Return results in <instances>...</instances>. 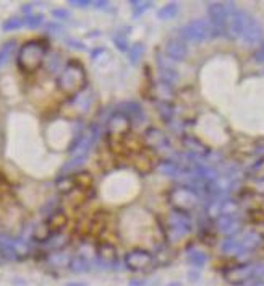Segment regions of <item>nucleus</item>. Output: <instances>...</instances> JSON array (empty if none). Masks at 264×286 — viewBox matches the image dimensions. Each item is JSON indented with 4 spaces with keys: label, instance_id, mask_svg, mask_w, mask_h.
<instances>
[{
    "label": "nucleus",
    "instance_id": "nucleus-1",
    "mask_svg": "<svg viewBox=\"0 0 264 286\" xmlns=\"http://www.w3.org/2000/svg\"><path fill=\"white\" fill-rule=\"evenodd\" d=\"M45 54H47V44L39 39L28 41L18 50V67L25 73L38 72L43 65Z\"/></svg>",
    "mask_w": 264,
    "mask_h": 286
},
{
    "label": "nucleus",
    "instance_id": "nucleus-2",
    "mask_svg": "<svg viewBox=\"0 0 264 286\" xmlns=\"http://www.w3.org/2000/svg\"><path fill=\"white\" fill-rule=\"evenodd\" d=\"M59 90L65 95H78L86 86V72L81 64L70 62L57 78Z\"/></svg>",
    "mask_w": 264,
    "mask_h": 286
},
{
    "label": "nucleus",
    "instance_id": "nucleus-3",
    "mask_svg": "<svg viewBox=\"0 0 264 286\" xmlns=\"http://www.w3.org/2000/svg\"><path fill=\"white\" fill-rule=\"evenodd\" d=\"M214 34V28L206 20H194L180 30V39L190 43H203Z\"/></svg>",
    "mask_w": 264,
    "mask_h": 286
},
{
    "label": "nucleus",
    "instance_id": "nucleus-4",
    "mask_svg": "<svg viewBox=\"0 0 264 286\" xmlns=\"http://www.w3.org/2000/svg\"><path fill=\"white\" fill-rule=\"evenodd\" d=\"M169 202L177 211H182V213H185V211L193 210L194 207L198 205V195L190 187L177 186V187H174L172 191H170Z\"/></svg>",
    "mask_w": 264,
    "mask_h": 286
},
{
    "label": "nucleus",
    "instance_id": "nucleus-5",
    "mask_svg": "<svg viewBox=\"0 0 264 286\" xmlns=\"http://www.w3.org/2000/svg\"><path fill=\"white\" fill-rule=\"evenodd\" d=\"M0 254L8 260H16L26 257L29 254V249L25 242L15 241V239L0 234Z\"/></svg>",
    "mask_w": 264,
    "mask_h": 286
},
{
    "label": "nucleus",
    "instance_id": "nucleus-6",
    "mask_svg": "<svg viewBox=\"0 0 264 286\" xmlns=\"http://www.w3.org/2000/svg\"><path fill=\"white\" fill-rule=\"evenodd\" d=\"M188 231H190V223L183 216L182 211L175 210L172 215L167 216V221H165V233H167V238L175 241V239H180Z\"/></svg>",
    "mask_w": 264,
    "mask_h": 286
},
{
    "label": "nucleus",
    "instance_id": "nucleus-7",
    "mask_svg": "<svg viewBox=\"0 0 264 286\" xmlns=\"http://www.w3.org/2000/svg\"><path fill=\"white\" fill-rule=\"evenodd\" d=\"M152 264V254L146 249H132L125 255V265L132 271H143Z\"/></svg>",
    "mask_w": 264,
    "mask_h": 286
},
{
    "label": "nucleus",
    "instance_id": "nucleus-8",
    "mask_svg": "<svg viewBox=\"0 0 264 286\" xmlns=\"http://www.w3.org/2000/svg\"><path fill=\"white\" fill-rule=\"evenodd\" d=\"M130 127H132V121H130L128 116H125L123 112H117L110 117L109 126H107V132L112 138H122L127 137L130 132Z\"/></svg>",
    "mask_w": 264,
    "mask_h": 286
},
{
    "label": "nucleus",
    "instance_id": "nucleus-9",
    "mask_svg": "<svg viewBox=\"0 0 264 286\" xmlns=\"http://www.w3.org/2000/svg\"><path fill=\"white\" fill-rule=\"evenodd\" d=\"M256 276V267L254 265H240L235 267L227 273V280L232 285H243Z\"/></svg>",
    "mask_w": 264,
    "mask_h": 286
},
{
    "label": "nucleus",
    "instance_id": "nucleus-10",
    "mask_svg": "<svg viewBox=\"0 0 264 286\" xmlns=\"http://www.w3.org/2000/svg\"><path fill=\"white\" fill-rule=\"evenodd\" d=\"M96 255H97V262L103 267L112 269V267L117 265V249L114 247V244L101 242L99 246H97Z\"/></svg>",
    "mask_w": 264,
    "mask_h": 286
},
{
    "label": "nucleus",
    "instance_id": "nucleus-11",
    "mask_svg": "<svg viewBox=\"0 0 264 286\" xmlns=\"http://www.w3.org/2000/svg\"><path fill=\"white\" fill-rule=\"evenodd\" d=\"M229 10L222 3H214L209 7V15H211V25L214 31H224L227 25V18H229Z\"/></svg>",
    "mask_w": 264,
    "mask_h": 286
},
{
    "label": "nucleus",
    "instance_id": "nucleus-12",
    "mask_svg": "<svg viewBox=\"0 0 264 286\" xmlns=\"http://www.w3.org/2000/svg\"><path fill=\"white\" fill-rule=\"evenodd\" d=\"M145 140H146V145H149L151 148H156V150L169 148V145H170L169 138L164 135V132H161L159 128H156V127H149L145 132Z\"/></svg>",
    "mask_w": 264,
    "mask_h": 286
},
{
    "label": "nucleus",
    "instance_id": "nucleus-13",
    "mask_svg": "<svg viewBox=\"0 0 264 286\" xmlns=\"http://www.w3.org/2000/svg\"><path fill=\"white\" fill-rule=\"evenodd\" d=\"M187 44L182 39H170L167 44H165V54L167 57H170L172 61H183L187 57Z\"/></svg>",
    "mask_w": 264,
    "mask_h": 286
},
{
    "label": "nucleus",
    "instance_id": "nucleus-14",
    "mask_svg": "<svg viewBox=\"0 0 264 286\" xmlns=\"http://www.w3.org/2000/svg\"><path fill=\"white\" fill-rule=\"evenodd\" d=\"M263 36V30L261 26L258 25V21L251 16H247V21H245V28H243V34L242 38L247 41V43H258Z\"/></svg>",
    "mask_w": 264,
    "mask_h": 286
},
{
    "label": "nucleus",
    "instance_id": "nucleus-15",
    "mask_svg": "<svg viewBox=\"0 0 264 286\" xmlns=\"http://www.w3.org/2000/svg\"><path fill=\"white\" fill-rule=\"evenodd\" d=\"M68 223V218H67V215L63 213V211H54L52 215L49 216V220H47V228L50 229V233H52V236L54 234H59L62 229L67 226Z\"/></svg>",
    "mask_w": 264,
    "mask_h": 286
},
{
    "label": "nucleus",
    "instance_id": "nucleus-16",
    "mask_svg": "<svg viewBox=\"0 0 264 286\" xmlns=\"http://www.w3.org/2000/svg\"><path fill=\"white\" fill-rule=\"evenodd\" d=\"M73 184H75V189H80V191L86 192L88 189H91L92 186V176L89 173H76L75 176H72Z\"/></svg>",
    "mask_w": 264,
    "mask_h": 286
},
{
    "label": "nucleus",
    "instance_id": "nucleus-17",
    "mask_svg": "<svg viewBox=\"0 0 264 286\" xmlns=\"http://www.w3.org/2000/svg\"><path fill=\"white\" fill-rule=\"evenodd\" d=\"M263 242V239L259 234L256 233H249L243 238V241L240 242V249H245V251H253V249L259 247V244Z\"/></svg>",
    "mask_w": 264,
    "mask_h": 286
},
{
    "label": "nucleus",
    "instance_id": "nucleus-18",
    "mask_svg": "<svg viewBox=\"0 0 264 286\" xmlns=\"http://www.w3.org/2000/svg\"><path fill=\"white\" fill-rule=\"evenodd\" d=\"M123 114L125 116L130 117V121H143V117H145V114H143V111L140 108V104H135V103H128L125 104V109H123Z\"/></svg>",
    "mask_w": 264,
    "mask_h": 286
},
{
    "label": "nucleus",
    "instance_id": "nucleus-19",
    "mask_svg": "<svg viewBox=\"0 0 264 286\" xmlns=\"http://www.w3.org/2000/svg\"><path fill=\"white\" fill-rule=\"evenodd\" d=\"M70 269L73 271H86L88 269H89V260L83 255L73 257V259L70 260Z\"/></svg>",
    "mask_w": 264,
    "mask_h": 286
},
{
    "label": "nucleus",
    "instance_id": "nucleus-20",
    "mask_svg": "<svg viewBox=\"0 0 264 286\" xmlns=\"http://www.w3.org/2000/svg\"><path fill=\"white\" fill-rule=\"evenodd\" d=\"M178 12V5L177 3H167V5H164L157 13V16L161 18V20H170V18H174L177 15Z\"/></svg>",
    "mask_w": 264,
    "mask_h": 286
},
{
    "label": "nucleus",
    "instance_id": "nucleus-21",
    "mask_svg": "<svg viewBox=\"0 0 264 286\" xmlns=\"http://www.w3.org/2000/svg\"><path fill=\"white\" fill-rule=\"evenodd\" d=\"M32 236H34L36 241L43 242V241H47L49 238H52V233H50V229L47 228V224L43 223L34 229V234H32Z\"/></svg>",
    "mask_w": 264,
    "mask_h": 286
},
{
    "label": "nucleus",
    "instance_id": "nucleus-22",
    "mask_svg": "<svg viewBox=\"0 0 264 286\" xmlns=\"http://www.w3.org/2000/svg\"><path fill=\"white\" fill-rule=\"evenodd\" d=\"M156 93L159 95V98L162 99V103H167L169 98L172 95V88H170V83H165V81H161L159 85H157V88H156Z\"/></svg>",
    "mask_w": 264,
    "mask_h": 286
},
{
    "label": "nucleus",
    "instance_id": "nucleus-23",
    "mask_svg": "<svg viewBox=\"0 0 264 286\" xmlns=\"http://www.w3.org/2000/svg\"><path fill=\"white\" fill-rule=\"evenodd\" d=\"M188 260L191 265H196V267H203L206 264V255L200 251H193L191 254L188 255Z\"/></svg>",
    "mask_w": 264,
    "mask_h": 286
},
{
    "label": "nucleus",
    "instance_id": "nucleus-24",
    "mask_svg": "<svg viewBox=\"0 0 264 286\" xmlns=\"http://www.w3.org/2000/svg\"><path fill=\"white\" fill-rule=\"evenodd\" d=\"M159 114H161L162 121L169 122L170 119H172V116H174V109H172V106H170L169 103H161V104H159Z\"/></svg>",
    "mask_w": 264,
    "mask_h": 286
},
{
    "label": "nucleus",
    "instance_id": "nucleus-25",
    "mask_svg": "<svg viewBox=\"0 0 264 286\" xmlns=\"http://www.w3.org/2000/svg\"><path fill=\"white\" fill-rule=\"evenodd\" d=\"M25 25V18H20V16H13L10 20H7L3 23V30L5 31H10V30H16V28H20Z\"/></svg>",
    "mask_w": 264,
    "mask_h": 286
},
{
    "label": "nucleus",
    "instance_id": "nucleus-26",
    "mask_svg": "<svg viewBox=\"0 0 264 286\" xmlns=\"http://www.w3.org/2000/svg\"><path fill=\"white\" fill-rule=\"evenodd\" d=\"M13 49H15V43H13V41L7 43L2 49H0V65H2L3 62L8 61V57H10V54H12Z\"/></svg>",
    "mask_w": 264,
    "mask_h": 286
},
{
    "label": "nucleus",
    "instance_id": "nucleus-27",
    "mask_svg": "<svg viewBox=\"0 0 264 286\" xmlns=\"http://www.w3.org/2000/svg\"><path fill=\"white\" fill-rule=\"evenodd\" d=\"M219 228H220V231L222 233H225V234H232L237 231V228H238V224L237 223H234L230 218H227L224 223H220L219 224Z\"/></svg>",
    "mask_w": 264,
    "mask_h": 286
},
{
    "label": "nucleus",
    "instance_id": "nucleus-28",
    "mask_svg": "<svg viewBox=\"0 0 264 286\" xmlns=\"http://www.w3.org/2000/svg\"><path fill=\"white\" fill-rule=\"evenodd\" d=\"M25 23H26V25H29L31 28H36V26H39L41 23H43V16H39V15H31V16L25 18Z\"/></svg>",
    "mask_w": 264,
    "mask_h": 286
},
{
    "label": "nucleus",
    "instance_id": "nucleus-29",
    "mask_svg": "<svg viewBox=\"0 0 264 286\" xmlns=\"http://www.w3.org/2000/svg\"><path fill=\"white\" fill-rule=\"evenodd\" d=\"M253 176H256V177H264V159L259 161V163L253 168Z\"/></svg>",
    "mask_w": 264,
    "mask_h": 286
},
{
    "label": "nucleus",
    "instance_id": "nucleus-30",
    "mask_svg": "<svg viewBox=\"0 0 264 286\" xmlns=\"http://www.w3.org/2000/svg\"><path fill=\"white\" fill-rule=\"evenodd\" d=\"M143 44H136L135 46V49L132 50V61L133 62H136L138 61V57H141V52H143Z\"/></svg>",
    "mask_w": 264,
    "mask_h": 286
},
{
    "label": "nucleus",
    "instance_id": "nucleus-31",
    "mask_svg": "<svg viewBox=\"0 0 264 286\" xmlns=\"http://www.w3.org/2000/svg\"><path fill=\"white\" fill-rule=\"evenodd\" d=\"M133 7L136 8V15L140 16L141 13L146 10V8H149V7H151V3H149V2H146V3H136V2H133Z\"/></svg>",
    "mask_w": 264,
    "mask_h": 286
},
{
    "label": "nucleus",
    "instance_id": "nucleus-32",
    "mask_svg": "<svg viewBox=\"0 0 264 286\" xmlns=\"http://www.w3.org/2000/svg\"><path fill=\"white\" fill-rule=\"evenodd\" d=\"M54 15L59 18H67V12L65 10H54Z\"/></svg>",
    "mask_w": 264,
    "mask_h": 286
},
{
    "label": "nucleus",
    "instance_id": "nucleus-33",
    "mask_svg": "<svg viewBox=\"0 0 264 286\" xmlns=\"http://www.w3.org/2000/svg\"><path fill=\"white\" fill-rule=\"evenodd\" d=\"M256 59H258V61H261V62H264V46H263V48H261V49H259V50H258V54H256Z\"/></svg>",
    "mask_w": 264,
    "mask_h": 286
},
{
    "label": "nucleus",
    "instance_id": "nucleus-34",
    "mask_svg": "<svg viewBox=\"0 0 264 286\" xmlns=\"http://www.w3.org/2000/svg\"><path fill=\"white\" fill-rule=\"evenodd\" d=\"M67 286H86L85 283H70V285H67Z\"/></svg>",
    "mask_w": 264,
    "mask_h": 286
},
{
    "label": "nucleus",
    "instance_id": "nucleus-35",
    "mask_svg": "<svg viewBox=\"0 0 264 286\" xmlns=\"http://www.w3.org/2000/svg\"><path fill=\"white\" fill-rule=\"evenodd\" d=\"M253 286H264V281L261 280V281H256V283H254Z\"/></svg>",
    "mask_w": 264,
    "mask_h": 286
}]
</instances>
